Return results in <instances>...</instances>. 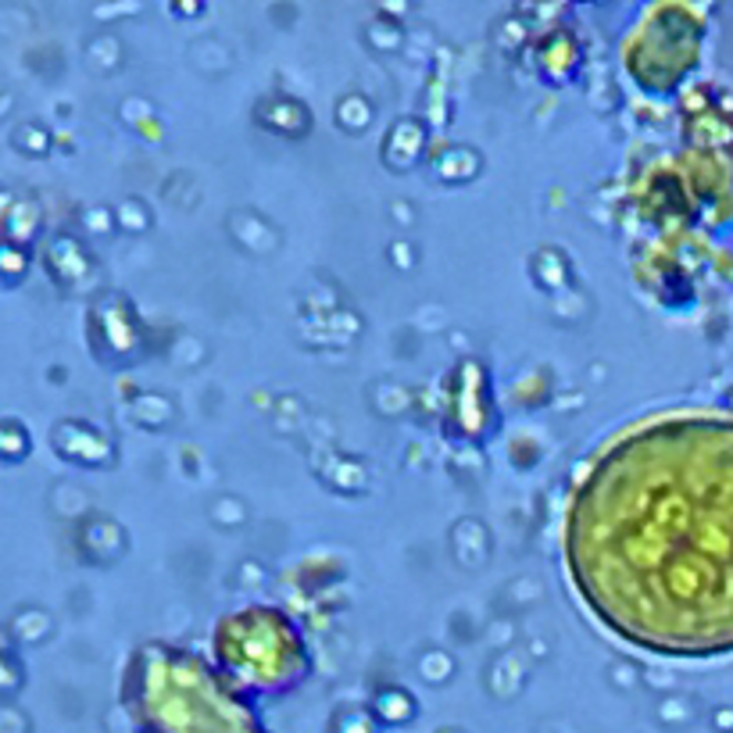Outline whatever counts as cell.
Segmentation results:
<instances>
[{"instance_id":"cell-1","label":"cell","mask_w":733,"mask_h":733,"mask_svg":"<svg viewBox=\"0 0 733 733\" xmlns=\"http://www.w3.org/2000/svg\"><path fill=\"white\" fill-rule=\"evenodd\" d=\"M566 566L637 648H733V423L659 419L609 444L572 498Z\"/></svg>"},{"instance_id":"cell-2","label":"cell","mask_w":733,"mask_h":733,"mask_svg":"<svg viewBox=\"0 0 733 733\" xmlns=\"http://www.w3.org/2000/svg\"><path fill=\"white\" fill-rule=\"evenodd\" d=\"M222 680L241 694H283L308 676L312 659L291 615L268 604L233 612L215 630Z\"/></svg>"},{"instance_id":"cell-3","label":"cell","mask_w":733,"mask_h":733,"mask_svg":"<svg viewBox=\"0 0 733 733\" xmlns=\"http://www.w3.org/2000/svg\"><path fill=\"white\" fill-rule=\"evenodd\" d=\"M51 444L61 458L79 461V466H101V434L86 423H75V419L58 423Z\"/></svg>"},{"instance_id":"cell-4","label":"cell","mask_w":733,"mask_h":733,"mask_svg":"<svg viewBox=\"0 0 733 733\" xmlns=\"http://www.w3.org/2000/svg\"><path fill=\"white\" fill-rule=\"evenodd\" d=\"M43 258H47V273H51L58 283H75V276L86 268V251L79 247L72 236H65V233L54 236V241L47 244Z\"/></svg>"},{"instance_id":"cell-5","label":"cell","mask_w":733,"mask_h":733,"mask_svg":"<svg viewBox=\"0 0 733 733\" xmlns=\"http://www.w3.org/2000/svg\"><path fill=\"white\" fill-rule=\"evenodd\" d=\"M29 448H33V440H29L26 423L14 416H0V461L4 466H19L29 455Z\"/></svg>"},{"instance_id":"cell-6","label":"cell","mask_w":733,"mask_h":733,"mask_svg":"<svg viewBox=\"0 0 733 733\" xmlns=\"http://www.w3.org/2000/svg\"><path fill=\"white\" fill-rule=\"evenodd\" d=\"M22 662L14 655V644H11V633L0 627V694H14L22 688Z\"/></svg>"},{"instance_id":"cell-7","label":"cell","mask_w":733,"mask_h":733,"mask_svg":"<svg viewBox=\"0 0 733 733\" xmlns=\"http://www.w3.org/2000/svg\"><path fill=\"white\" fill-rule=\"evenodd\" d=\"M29 268V251L0 236V283H19Z\"/></svg>"}]
</instances>
